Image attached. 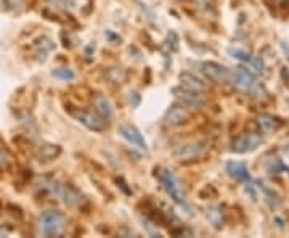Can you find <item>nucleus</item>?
I'll use <instances>...</instances> for the list:
<instances>
[{"label": "nucleus", "mask_w": 289, "mask_h": 238, "mask_svg": "<svg viewBox=\"0 0 289 238\" xmlns=\"http://www.w3.org/2000/svg\"><path fill=\"white\" fill-rule=\"evenodd\" d=\"M39 229L45 237H58L66 229V217L61 211H45L39 217Z\"/></svg>", "instance_id": "1"}, {"label": "nucleus", "mask_w": 289, "mask_h": 238, "mask_svg": "<svg viewBox=\"0 0 289 238\" xmlns=\"http://www.w3.org/2000/svg\"><path fill=\"white\" fill-rule=\"evenodd\" d=\"M158 177H159V182L163 184L164 187V190L167 191V195H169L173 201H175L177 204H180L183 208L188 209L190 212V216H191V209H190V206L186 204V198H185V191L182 189V185H180L178 182V179L173 176V172H170L169 169H159L158 171Z\"/></svg>", "instance_id": "2"}, {"label": "nucleus", "mask_w": 289, "mask_h": 238, "mask_svg": "<svg viewBox=\"0 0 289 238\" xmlns=\"http://www.w3.org/2000/svg\"><path fill=\"white\" fill-rule=\"evenodd\" d=\"M231 81H233V86L244 95H255L260 89L252 73L246 68H236L235 73H231Z\"/></svg>", "instance_id": "3"}, {"label": "nucleus", "mask_w": 289, "mask_h": 238, "mask_svg": "<svg viewBox=\"0 0 289 238\" xmlns=\"http://www.w3.org/2000/svg\"><path fill=\"white\" fill-rule=\"evenodd\" d=\"M172 95L175 98L185 105L186 108H193V109H201L206 105V100L203 98V95L195 90H190L186 87H173L172 89Z\"/></svg>", "instance_id": "4"}, {"label": "nucleus", "mask_w": 289, "mask_h": 238, "mask_svg": "<svg viewBox=\"0 0 289 238\" xmlns=\"http://www.w3.org/2000/svg\"><path fill=\"white\" fill-rule=\"evenodd\" d=\"M73 116L81 122V124L85 126L88 131L101 132V131H105V127H106L105 118H101L96 111L93 113V111H88V109H76V111H73Z\"/></svg>", "instance_id": "5"}, {"label": "nucleus", "mask_w": 289, "mask_h": 238, "mask_svg": "<svg viewBox=\"0 0 289 238\" xmlns=\"http://www.w3.org/2000/svg\"><path fill=\"white\" fill-rule=\"evenodd\" d=\"M201 71L209 81L215 84H227L231 81V71L215 61H206L201 64Z\"/></svg>", "instance_id": "6"}, {"label": "nucleus", "mask_w": 289, "mask_h": 238, "mask_svg": "<svg viewBox=\"0 0 289 238\" xmlns=\"http://www.w3.org/2000/svg\"><path fill=\"white\" fill-rule=\"evenodd\" d=\"M206 151V143L204 142H193V143H185L180 145L173 150V156L178 161H193L203 156Z\"/></svg>", "instance_id": "7"}, {"label": "nucleus", "mask_w": 289, "mask_h": 238, "mask_svg": "<svg viewBox=\"0 0 289 238\" xmlns=\"http://www.w3.org/2000/svg\"><path fill=\"white\" fill-rule=\"evenodd\" d=\"M260 143H262L260 135H257L254 132H248V134L240 135V137L233 142L231 150L235 153H249V151H254Z\"/></svg>", "instance_id": "8"}, {"label": "nucleus", "mask_w": 289, "mask_h": 238, "mask_svg": "<svg viewBox=\"0 0 289 238\" xmlns=\"http://www.w3.org/2000/svg\"><path fill=\"white\" fill-rule=\"evenodd\" d=\"M118 134L121 135L122 139H125L128 143H132L133 146H137L138 150H141V151H146L148 150L143 135H141V132L138 131L137 127H133L130 124H122L118 129Z\"/></svg>", "instance_id": "9"}, {"label": "nucleus", "mask_w": 289, "mask_h": 238, "mask_svg": "<svg viewBox=\"0 0 289 238\" xmlns=\"http://www.w3.org/2000/svg\"><path fill=\"white\" fill-rule=\"evenodd\" d=\"M188 121H190V111L185 108V105H173L164 114V122L170 127L182 126Z\"/></svg>", "instance_id": "10"}, {"label": "nucleus", "mask_w": 289, "mask_h": 238, "mask_svg": "<svg viewBox=\"0 0 289 238\" xmlns=\"http://www.w3.org/2000/svg\"><path fill=\"white\" fill-rule=\"evenodd\" d=\"M228 53L233 56V58H236V60H241L244 63H248L249 66L252 68L257 74H262L263 73V64H262V61L259 60V58H255V56L250 55V53H248V51H244L241 48H228Z\"/></svg>", "instance_id": "11"}, {"label": "nucleus", "mask_w": 289, "mask_h": 238, "mask_svg": "<svg viewBox=\"0 0 289 238\" xmlns=\"http://www.w3.org/2000/svg\"><path fill=\"white\" fill-rule=\"evenodd\" d=\"M92 103L95 106V111L98 113L101 118H105V119H111L113 118V114H114L113 106H111V103H109V100L103 94H95L93 98H92Z\"/></svg>", "instance_id": "12"}, {"label": "nucleus", "mask_w": 289, "mask_h": 238, "mask_svg": "<svg viewBox=\"0 0 289 238\" xmlns=\"http://www.w3.org/2000/svg\"><path fill=\"white\" fill-rule=\"evenodd\" d=\"M227 172L230 177H233L238 182H248L249 180V171L240 161H228L227 163Z\"/></svg>", "instance_id": "13"}, {"label": "nucleus", "mask_w": 289, "mask_h": 238, "mask_svg": "<svg viewBox=\"0 0 289 238\" xmlns=\"http://www.w3.org/2000/svg\"><path fill=\"white\" fill-rule=\"evenodd\" d=\"M257 124H259L262 132L272 134V132L278 131V129L281 127V121H278L272 114H260L259 118H257Z\"/></svg>", "instance_id": "14"}, {"label": "nucleus", "mask_w": 289, "mask_h": 238, "mask_svg": "<svg viewBox=\"0 0 289 238\" xmlns=\"http://www.w3.org/2000/svg\"><path fill=\"white\" fill-rule=\"evenodd\" d=\"M178 79H180V82H182L183 87L190 89V90H195V92H199V94L204 92V90L207 89L201 79H198L196 76H193L190 73H182L178 76Z\"/></svg>", "instance_id": "15"}, {"label": "nucleus", "mask_w": 289, "mask_h": 238, "mask_svg": "<svg viewBox=\"0 0 289 238\" xmlns=\"http://www.w3.org/2000/svg\"><path fill=\"white\" fill-rule=\"evenodd\" d=\"M60 154H61V146L53 143H43L37 150V158L41 161H51L60 156Z\"/></svg>", "instance_id": "16"}, {"label": "nucleus", "mask_w": 289, "mask_h": 238, "mask_svg": "<svg viewBox=\"0 0 289 238\" xmlns=\"http://www.w3.org/2000/svg\"><path fill=\"white\" fill-rule=\"evenodd\" d=\"M106 79L109 81V82H113V84H116V86H122L125 81H127V71L124 69V68H108L106 69Z\"/></svg>", "instance_id": "17"}, {"label": "nucleus", "mask_w": 289, "mask_h": 238, "mask_svg": "<svg viewBox=\"0 0 289 238\" xmlns=\"http://www.w3.org/2000/svg\"><path fill=\"white\" fill-rule=\"evenodd\" d=\"M206 217L207 221L212 224L214 229H222L223 227V212L222 208H217V206H212V208L206 209Z\"/></svg>", "instance_id": "18"}, {"label": "nucleus", "mask_w": 289, "mask_h": 238, "mask_svg": "<svg viewBox=\"0 0 289 238\" xmlns=\"http://www.w3.org/2000/svg\"><path fill=\"white\" fill-rule=\"evenodd\" d=\"M53 76L56 77V79H61V81H73L76 74L73 69L69 68H58L53 71Z\"/></svg>", "instance_id": "19"}, {"label": "nucleus", "mask_w": 289, "mask_h": 238, "mask_svg": "<svg viewBox=\"0 0 289 238\" xmlns=\"http://www.w3.org/2000/svg\"><path fill=\"white\" fill-rule=\"evenodd\" d=\"M128 101H130V105L133 108H137L140 105V95L137 92H130L128 94Z\"/></svg>", "instance_id": "20"}, {"label": "nucleus", "mask_w": 289, "mask_h": 238, "mask_svg": "<svg viewBox=\"0 0 289 238\" xmlns=\"http://www.w3.org/2000/svg\"><path fill=\"white\" fill-rule=\"evenodd\" d=\"M3 2L10 6V8H18L19 5H21L23 0H3Z\"/></svg>", "instance_id": "21"}, {"label": "nucleus", "mask_w": 289, "mask_h": 238, "mask_svg": "<svg viewBox=\"0 0 289 238\" xmlns=\"http://www.w3.org/2000/svg\"><path fill=\"white\" fill-rule=\"evenodd\" d=\"M6 164H8V156L0 150V167H5Z\"/></svg>", "instance_id": "22"}, {"label": "nucleus", "mask_w": 289, "mask_h": 238, "mask_svg": "<svg viewBox=\"0 0 289 238\" xmlns=\"http://www.w3.org/2000/svg\"><path fill=\"white\" fill-rule=\"evenodd\" d=\"M283 153H285V156L289 159V143H286L285 146H283Z\"/></svg>", "instance_id": "23"}]
</instances>
